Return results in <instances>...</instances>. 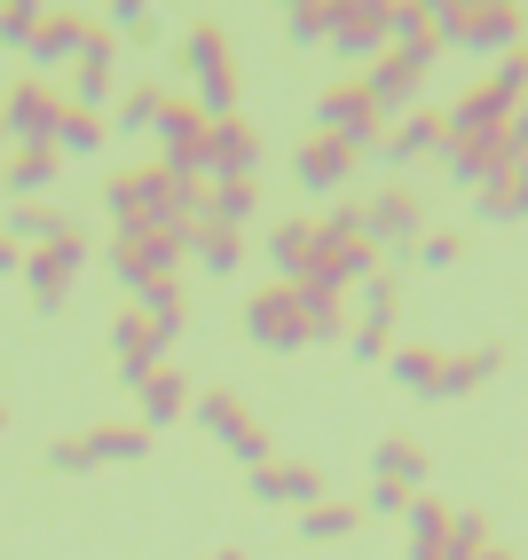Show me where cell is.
I'll return each instance as SVG.
<instances>
[{
  "instance_id": "1",
  "label": "cell",
  "mask_w": 528,
  "mask_h": 560,
  "mask_svg": "<svg viewBox=\"0 0 528 560\" xmlns=\"http://www.w3.org/2000/svg\"><path fill=\"white\" fill-rule=\"evenodd\" d=\"M181 80H190V103L206 110V119H237L245 103V80H237V56H230V32H221L213 16L181 32Z\"/></svg>"
},
{
  "instance_id": "2",
  "label": "cell",
  "mask_w": 528,
  "mask_h": 560,
  "mask_svg": "<svg viewBox=\"0 0 528 560\" xmlns=\"http://www.w3.org/2000/svg\"><path fill=\"white\" fill-rule=\"evenodd\" d=\"M442 48L466 56H520V9L513 0H442Z\"/></svg>"
},
{
  "instance_id": "3",
  "label": "cell",
  "mask_w": 528,
  "mask_h": 560,
  "mask_svg": "<svg viewBox=\"0 0 528 560\" xmlns=\"http://www.w3.org/2000/svg\"><path fill=\"white\" fill-rule=\"evenodd\" d=\"M316 135H331V142H348L355 159H371L387 142V119L371 110V95H363V80L348 71V80H331L324 95H316Z\"/></svg>"
},
{
  "instance_id": "4",
  "label": "cell",
  "mask_w": 528,
  "mask_h": 560,
  "mask_svg": "<svg viewBox=\"0 0 528 560\" xmlns=\"http://www.w3.org/2000/svg\"><path fill=\"white\" fill-rule=\"evenodd\" d=\"M513 119H520V56H505L489 80H473L458 103L442 110L449 135H489V127H513Z\"/></svg>"
},
{
  "instance_id": "5",
  "label": "cell",
  "mask_w": 528,
  "mask_h": 560,
  "mask_svg": "<svg viewBox=\"0 0 528 560\" xmlns=\"http://www.w3.org/2000/svg\"><path fill=\"white\" fill-rule=\"evenodd\" d=\"M513 166H520V119L513 127H489V135H449L442 142L449 190H481L489 174H513Z\"/></svg>"
},
{
  "instance_id": "6",
  "label": "cell",
  "mask_w": 528,
  "mask_h": 560,
  "mask_svg": "<svg viewBox=\"0 0 528 560\" xmlns=\"http://www.w3.org/2000/svg\"><path fill=\"white\" fill-rule=\"evenodd\" d=\"M190 419H198L237 466H269V458H277V451H269V427H260V419H253V402H237L230 387L198 395V402H190Z\"/></svg>"
},
{
  "instance_id": "7",
  "label": "cell",
  "mask_w": 528,
  "mask_h": 560,
  "mask_svg": "<svg viewBox=\"0 0 528 560\" xmlns=\"http://www.w3.org/2000/svg\"><path fill=\"white\" fill-rule=\"evenodd\" d=\"M426 71H434V56H419V48H387L379 63H363L355 80H363V95H371V110H379V119H402V110H419Z\"/></svg>"
},
{
  "instance_id": "8",
  "label": "cell",
  "mask_w": 528,
  "mask_h": 560,
  "mask_svg": "<svg viewBox=\"0 0 528 560\" xmlns=\"http://www.w3.org/2000/svg\"><path fill=\"white\" fill-rule=\"evenodd\" d=\"M419 237H426V198L410 190V182L371 190V206H363V245L371 253H410Z\"/></svg>"
},
{
  "instance_id": "9",
  "label": "cell",
  "mask_w": 528,
  "mask_h": 560,
  "mask_svg": "<svg viewBox=\"0 0 528 560\" xmlns=\"http://www.w3.org/2000/svg\"><path fill=\"white\" fill-rule=\"evenodd\" d=\"M245 340L253 348H269V355H300L308 340H300V292L292 284H253L245 292Z\"/></svg>"
},
{
  "instance_id": "10",
  "label": "cell",
  "mask_w": 528,
  "mask_h": 560,
  "mask_svg": "<svg viewBox=\"0 0 528 560\" xmlns=\"http://www.w3.org/2000/svg\"><path fill=\"white\" fill-rule=\"evenodd\" d=\"M339 63H379L387 56V0H331V40H324Z\"/></svg>"
},
{
  "instance_id": "11",
  "label": "cell",
  "mask_w": 528,
  "mask_h": 560,
  "mask_svg": "<svg viewBox=\"0 0 528 560\" xmlns=\"http://www.w3.org/2000/svg\"><path fill=\"white\" fill-rule=\"evenodd\" d=\"M56 95L63 103H87V110H110V95H119V40H110V24H87L80 63H71V80Z\"/></svg>"
},
{
  "instance_id": "12",
  "label": "cell",
  "mask_w": 528,
  "mask_h": 560,
  "mask_svg": "<svg viewBox=\"0 0 528 560\" xmlns=\"http://www.w3.org/2000/svg\"><path fill=\"white\" fill-rule=\"evenodd\" d=\"M56 110H63L56 80H32V71H24V80L0 95V127H9V151H16V142H48V151H56Z\"/></svg>"
},
{
  "instance_id": "13",
  "label": "cell",
  "mask_w": 528,
  "mask_h": 560,
  "mask_svg": "<svg viewBox=\"0 0 528 560\" xmlns=\"http://www.w3.org/2000/svg\"><path fill=\"white\" fill-rule=\"evenodd\" d=\"M110 363H119V387H142L159 363H174V348H166L134 308H119V316H110Z\"/></svg>"
},
{
  "instance_id": "14",
  "label": "cell",
  "mask_w": 528,
  "mask_h": 560,
  "mask_svg": "<svg viewBox=\"0 0 528 560\" xmlns=\"http://www.w3.org/2000/svg\"><path fill=\"white\" fill-rule=\"evenodd\" d=\"M56 174H63V151H48V142H16V151L0 159V198L32 206V198L56 190Z\"/></svg>"
},
{
  "instance_id": "15",
  "label": "cell",
  "mask_w": 528,
  "mask_h": 560,
  "mask_svg": "<svg viewBox=\"0 0 528 560\" xmlns=\"http://www.w3.org/2000/svg\"><path fill=\"white\" fill-rule=\"evenodd\" d=\"M260 174V135L245 119H213L206 127V182H253Z\"/></svg>"
},
{
  "instance_id": "16",
  "label": "cell",
  "mask_w": 528,
  "mask_h": 560,
  "mask_svg": "<svg viewBox=\"0 0 528 560\" xmlns=\"http://www.w3.org/2000/svg\"><path fill=\"white\" fill-rule=\"evenodd\" d=\"M355 151H348V142H331V135H308V142H300V151H292V174H300V190H308V198H331L339 190V182H355Z\"/></svg>"
},
{
  "instance_id": "17",
  "label": "cell",
  "mask_w": 528,
  "mask_h": 560,
  "mask_svg": "<svg viewBox=\"0 0 528 560\" xmlns=\"http://www.w3.org/2000/svg\"><path fill=\"white\" fill-rule=\"evenodd\" d=\"M80 40H87V16L48 9V16H40V32H32V48H24L32 80H48V71H71V63H80Z\"/></svg>"
},
{
  "instance_id": "18",
  "label": "cell",
  "mask_w": 528,
  "mask_h": 560,
  "mask_svg": "<svg viewBox=\"0 0 528 560\" xmlns=\"http://www.w3.org/2000/svg\"><path fill=\"white\" fill-rule=\"evenodd\" d=\"M442 142H449L442 110H402V119L387 127V142H379L371 159H379V166H419V159H442Z\"/></svg>"
},
{
  "instance_id": "19",
  "label": "cell",
  "mask_w": 528,
  "mask_h": 560,
  "mask_svg": "<svg viewBox=\"0 0 528 560\" xmlns=\"http://www.w3.org/2000/svg\"><path fill=\"white\" fill-rule=\"evenodd\" d=\"M260 253H269V269H277V284H308V269H316V253H324V230H316L308 213H292V221H277V230H269V245H260Z\"/></svg>"
},
{
  "instance_id": "20",
  "label": "cell",
  "mask_w": 528,
  "mask_h": 560,
  "mask_svg": "<svg viewBox=\"0 0 528 560\" xmlns=\"http://www.w3.org/2000/svg\"><path fill=\"white\" fill-rule=\"evenodd\" d=\"M292 292H300V340H308V348H339V340H348V324H355L348 292H324V284H292Z\"/></svg>"
},
{
  "instance_id": "21",
  "label": "cell",
  "mask_w": 528,
  "mask_h": 560,
  "mask_svg": "<svg viewBox=\"0 0 528 560\" xmlns=\"http://www.w3.org/2000/svg\"><path fill=\"white\" fill-rule=\"evenodd\" d=\"M134 395H142V419H134V427H150V434H159V427H181V419H190V402H198L190 371H174V363H159Z\"/></svg>"
},
{
  "instance_id": "22",
  "label": "cell",
  "mask_w": 528,
  "mask_h": 560,
  "mask_svg": "<svg viewBox=\"0 0 528 560\" xmlns=\"http://www.w3.org/2000/svg\"><path fill=\"white\" fill-rule=\"evenodd\" d=\"M316 230H324V221H316ZM371 269H379V253H371L363 237H355V245H339V237H324V253H316V269H308V284H324V292H348V301H355V284H363Z\"/></svg>"
},
{
  "instance_id": "23",
  "label": "cell",
  "mask_w": 528,
  "mask_h": 560,
  "mask_svg": "<svg viewBox=\"0 0 528 560\" xmlns=\"http://www.w3.org/2000/svg\"><path fill=\"white\" fill-rule=\"evenodd\" d=\"M497 371H513V355H505V348H466V355H442V371H434V402H458V395L489 387Z\"/></svg>"
},
{
  "instance_id": "24",
  "label": "cell",
  "mask_w": 528,
  "mask_h": 560,
  "mask_svg": "<svg viewBox=\"0 0 528 560\" xmlns=\"http://www.w3.org/2000/svg\"><path fill=\"white\" fill-rule=\"evenodd\" d=\"M16 277L32 284V308H40V316H63V308H71V277H80V269H63V260H56L48 245H32Z\"/></svg>"
},
{
  "instance_id": "25",
  "label": "cell",
  "mask_w": 528,
  "mask_h": 560,
  "mask_svg": "<svg viewBox=\"0 0 528 560\" xmlns=\"http://www.w3.org/2000/svg\"><path fill=\"white\" fill-rule=\"evenodd\" d=\"M371 481H402V490H434V458L419 451V442L387 434L379 451H371Z\"/></svg>"
},
{
  "instance_id": "26",
  "label": "cell",
  "mask_w": 528,
  "mask_h": 560,
  "mask_svg": "<svg viewBox=\"0 0 528 560\" xmlns=\"http://www.w3.org/2000/svg\"><path fill=\"white\" fill-rule=\"evenodd\" d=\"M473 213L489 221V230H513V221L528 213V166H513V174H489L481 190H473Z\"/></svg>"
},
{
  "instance_id": "27",
  "label": "cell",
  "mask_w": 528,
  "mask_h": 560,
  "mask_svg": "<svg viewBox=\"0 0 528 560\" xmlns=\"http://www.w3.org/2000/svg\"><path fill=\"white\" fill-rule=\"evenodd\" d=\"M363 529V505L348 498H316V505H300V545H348Z\"/></svg>"
},
{
  "instance_id": "28",
  "label": "cell",
  "mask_w": 528,
  "mask_h": 560,
  "mask_svg": "<svg viewBox=\"0 0 528 560\" xmlns=\"http://www.w3.org/2000/svg\"><path fill=\"white\" fill-rule=\"evenodd\" d=\"M190 260L213 277H237L245 269V230H221V221H190Z\"/></svg>"
},
{
  "instance_id": "29",
  "label": "cell",
  "mask_w": 528,
  "mask_h": 560,
  "mask_svg": "<svg viewBox=\"0 0 528 560\" xmlns=\"http://www.w3.org/2000/svg\"><path fill=\"white\" fill-rule=\"evenodd\" d=\"M159 103H166V88L134 80V88H119V95H110L103 127H110V135H150V127H159Z\"/></svg>"
},
{
  "instance_id": "30",
  "label": "cell",
  "mask_w": 528,
  "mask_h": 560,
  "mask_svg": "<svg viewBox=\"0 0 528 560\" xmlns=\"http://www.w3.org/2000/svg\"><path fill=\"white\" fill-rule=\"evenodd\" d=\"M103 142H110L103 110H87V103H63V110H56V151H63V159H95Z\"/></svg>"
},
{
  "instance_id": "31",
  "label": "cell",
  "mask_w": 528,
  "mask_h": 560,
  "mask_svg": "<svg viewBox=\"0 0 528 560\" xmlns=\"http://www.w3.org/2000/svg\"><path fill=\"white\" fill-rule=\"evenodd\" d=\"M253 213H260V182H206V206H198V221H221V230H245Z\"/></svg>"
},
{
  "instance_id": "32",
  "label": "cell",
  "mask_w": 528,
  "mask_h": 560,
  "mask_svg": "<svg viewBox=\"0 0 528 560\" xmlns=\"http://www.w3.org/2000/svg\"><path fill=\"white\" fill-rule=\"evenodd\" d=\"M379 371H395V387H402V395L434 402V371H442V348H387V363H379Z\"/></svg>"
},
{
  "instance_id": "33",
  "label": "cell",
  "mask_w": 528,
  "mask_h": 560,
  "mask_svg": "<svg viewBox=\"0 0 528 560\" xmlns=\"http://www.w3.org/2000/svg\"><path fill=\"white\" fill-rule=\"evenodd\" d=\"M80 442H87L95 466H134V458H150V427H95V434H80Z\"/></svg>"
},
{
  "instance_id": "34",
  "label": "cell",
  "mask_w": 528,
  "mask_h": 560,
  "mask_svg": "<svg viewBox=\"0 0 528 560\" xmlns=\"http://www.w3.org/2000/svg\"><path fill=\"white\" fill-rule=\"evenodd\" d=\"M269 481H277V505H316L324 498V466H308V458H269Z\"/></svg>"
},
{
  "instance_id": "35",
  "label": "cell",
  "mask_w": 528,
  "mask_h": 560,
  "mask_svg": "<svg viewBox=\"0 0 528 560\" xmlns=\"http://www.w3.org/2000/svg\"><path fill=\"white\" fill-rule=\"evenodd\" d=\"M402 521H410V560H419V552H434V545H442V529H449V505H442L434 490H419V498L402 505Z\"/></svg>"
},
{
  "instance_id": "36",
  "label": "cell",
  "mask_w": 528,
  "mask_h": 560,
  "mask_svg": "<svg viewBox=\"0 0 528 560\" xmlns=\"http://www.w3.org/2000/svg\"><path fill=\"white\" fill-rule=\"evenodd\" d=\"M48 221H56V206H48V198H32V206H9V213H0V237H16V245L32 253V245L48 237Z\"/></svg>"
},
{
  "instance_id": "37",
  "label": "cell",
  "mask_w": 528,
  "mask_h": 560,
  "mask_svg": "<svg viewBox=\"0 0 528 560\" xmlns=\"http://www.w3.org/2000/svg\"><path fill=\"white\" fill-rule=\"evenodd\" d=\"M40 245H48V253L63 260V269H87V253H95V237H87V230H80L71 213H56V221H48V237H40Z\"/></svg>"
},
{
  "instance_id": "38",
  "label": "cell",
  "mask_w": 528,
  "mask_h": 560,
  "mask_svg": "<svg viewBox=\"0 0 528 560\" xmlns=\"http://www.w3.org/2000/svg\"><path fill=\"white\" fill-rule=\"evenodd\" d=\"M40 0H9V9H0V48H9V56H24L32 48V32H40Z\"/></svg>"
},
{
  "instance_id": "39",
  "label": "cell",
  "mask_w": 528,
  "mask_h": 560,
  "mask_svg": "<svg viewBox=\"0 0 528 560\" xmlns=\"http://www.w3.org/2000/svg\"><path fill=\"white\" fill-rule=\"evenodd\" d=\"M284 32H292V48H324L331 40V0H300L284 16Z\"/></svg>"
},
{
  "instance_id": "40",
  "label": "cell",
  "mask_w": 528,
  "mask_h": 560,
  "mask_svg": "<svg viewBox=\"0 0 528 560\" xmlns=\"http://www.w3.org/2000/svg\"><path fill=\"white\" fill-rule=\"evenodd\" d=\"M458 253H466V237H458V230H426L419 245H410V260H419L426 277H434V269H458Z\"/></svg>"
},
{
  "instance_id": "41",
  "label": "cell",
  "mask_w": 528,
  "mask_h": 560,
  "mask_svg": "<svg viewBox=\"0 0 528 560\" xmlns=\"http://www.w3.org/2000/svg\"><path fill=\"white\" fill-rule=\"evenodd\" d=\"M442 545L458 552V560H473V552L489 545V521H481V513H449V529H442Z\"/></svg>"
},
{
  "instance_id": "42",
  "label": "cell",
  "mask_w": 528,
  "mask_h": 560,
  "mask_svg": "<svg viewBox=\"0 0 528 560\" xmlns=\"http://www.w3.org/2000/svg\"><path fill=\"white\" fill-rule=\"evenodd\" d=\"M48 474H95L87 442H80V434H71V442H48Z\"/></svg>"
},
{
  "instance_id": "43",
  "label": "cell",
  "mask_w": 528,
  "mask_h": 560,
  "mask_svg": "<svg viewBox=\"0 0 528 560\" xmlns=\"http://www.w3.org/2000/svg\"><path fill=\"white\" fill-rule=\"evenodd\" d=\"M324 237L355 245V237H363V206H331V213H324Z\"/></svg>"
},
{
  "instance_id": "44",
  "label": "cell",
  "mask_w": 528,
  "mask_h": 560,
  "mask_svg": "<svg viewBox=\"0 0 528 560\" xmlns=\"http://www.w3.org/2000/svg\"><path fill=\"white\" fill-rule=\"evenodd\" d=\"M410 498H419V490H402V481H371V490H363V505H371V513H402Z\"/></svg>"
},
{
  "instance_id": "45",
  "label": "cell",
  "mask_w": 528,
  "mask_h": 560,
  "mask_svg": "<svg viewBox=\"0 0 528 560\" xmlns=\"http://www.w3.org/2000/svg\"><path fill=\"white\" fill-rule=\"evenodd\" d=\"M16 269H24V245H16V237H0V277H16Z\"/></svg>"
},
{
  "instance_id": "46",
  "label": "cell",
  "mask_w": 528,
  "mask_h": 560,
  "mask_svg": "<svg viewBox=\"0 0 528 560\" xmlns=\"http://www.w3.org/2000/svg\"><path fill=\"white\" fill-rule=\"evenodd\" d=\"M473 560H520V552H513V545H497V537H489V545H481Z\"/></svg>"
},
{
  "instance_id": "47",
  "label": "cell",
  "mask_w": 528,
  "mask_h": 560,
  "mask_svg": "<svg viewBox=\"0 0 528 560\" xmlns=\"http://www.w3.org/2000/svg\"><path fill=\"white\" fill-rule=\"evenodd\" d=\"M213 560H245V545H221V552H213Z\"/></svg>"
},
{
  "instance_id": "48",
  "label": "cell",
  "mask_w": 528,
  "mask_h": 560,
  "mask_svg": "<svg viewBox=\"0 0 528 560\" xmlns=\"http://www.w3.org/2000/svg\"><path fill=\"white\" fill-rule=\"evenodd\" d=\"M0 434H9V402H0Z\"/></svg>"
},
{
  "instance_id": "49",
  "label": "cell",
  "mask_w": 528,
  "mask_h": 560,
  "mask_svg": "<svg viewBox=\"0 0 528 560\" xmlns=\"http://www.w3.org/2000/svg\"><path fill=\"white\" fill-rule=\"evenodd\" d=\"M0 159H9V127H0Z\"/></svg>"
}]
</instances>
